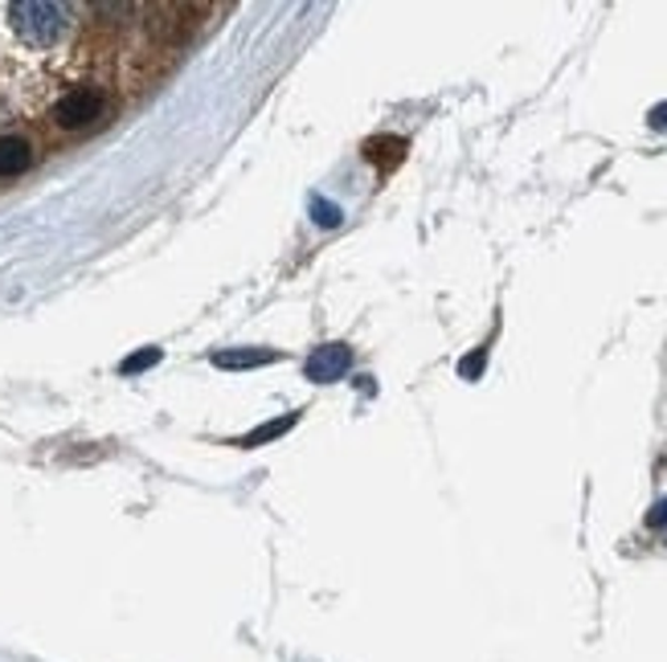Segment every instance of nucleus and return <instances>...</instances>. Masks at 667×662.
<instances>
[{"label":"nucleus","instance_id":"nucleus-1","mask_svg":"<svg viewBox=\"0 0 667 662\" xmlns=\"http://www.w3.org/2000/svg\"><path fill=\"white\" fill-rule=\"evenodd\" d=\"M9 21H13L21 42L46 49L66 33L70 9H66V4H54V0H16V4H9Z\"/></svg>","mask_w":667,"mask_h":662},{"label":"nucleus","instance_id":"nucleus-2","mask_svg":"<svg viewBox=\"0 0 667 662\" xmlns=\"http://www.w3.org/2000/svg\"><path fill=\"white\" fill-rule=\"evenodd\" d=\"M353 364V348L348 344H324L308 356V381H320V385H332L341 381Z\"/></svg>","mask_w":667,"mask_h":662},{"label":"nucleus","instance_id":"nucleus-3","mask_svg":"<svg viewBox=\"0 0 667 662\" xmlns=\"http://www.w3.org/2000/svg\"><path fill=\"white\" fill-rule=\"evenodd\" d=\"M99 115H103V94L87 91V86H82V91H70L62 103L54 107V119L62 127H87V124H94Z\"/></svg>","mask_w":667,"mask_h":662},{"label":"nucleus","instance_id":"nucleus-4","mask_svg":"<svg viewBox=\"0 0 667 662\" xmlns=\"http://www.w3.org/2000/svg\"><path fill=\"white\" fill-rule=\"evenodd\" d=\"M279 352L271 348H238V352H214V364L218 369H263V364H275Z\"/></svg>","mask_w":667,"mask_h":662},{"label":"nucleus","instance_id":"nucleus-5","mask_svg":"<svg viewBox=\"0 0 667 662\" xmlns=\"http://www.w3.org/2000/svg\"><path fill=\"white\" fill-rule=\"evenodd\" d=\"M30 169V143L16 136H0V176H16Z\"/></svg>","mask_w":667,"mask_h":662},{"label":"nucleus","instance_id":"nucleus-6","mask_svg":"<svg viewBox=\"0 0 667 662\" xmlns=\"http://www.w3.org/2000/svg\"><path fill=\"white\" fill-rule=\"evenodd\" d=\"M296 421H299L296 414L287 417V421H271V426H263V430L246 433V438H242V446H263V442H271V438H279L283 430H291V426H296Z\"/></svg>","mask_w":667,"mask_h":662},{"label":"nucleus","instance_id":"nucleus-7","mask_svg":"<svg viewBox=\"0 0 667 662\" xmlns=\"http://www.w3.org/2000/svg\"><path fill=\"white\" fill-rule=\"evenodd\" d=\"M152 364H160V348H143V352L127 356L124 364H119V372L131 376V372H143V369H152Z\"/></svg>","mask_w":667,"mask_h":662},{"label":"nucleus","instance_id":"nucleus-8","mask_svg":"<svg viewBox=\"0 0 667 662\" xmlns=\"http://www.w3.org/2000/svg\"><path fill=\"white\" fill-rule=\"evenodd\" d=\"M311 213H320V225H336V221H341V209H336V205H327L324 197L311 200Z\"/></svg>","mask_w":667,"mask_h":662},{"label":"nucleus","instance_id":"nucleus-9","mask_svg":"<svg viewBox=\"0 0 667 662\" xmlns=\"http://www.w3.org/2000/svg\"><path fill=\"white\" fill-rule=\"evenodd\" d=\"M647 524L652 527H667V499H659L652 508V515H647Z\"/></svg>","mask_w":667,"mask_h":662},{"label":"nucleus","instance_id":"nucleus-10","mask_svg":"<svg viewBox=\"0 0 667 662\" xmlns=\"http://www.w3.org/2000/svg\"><path fill=\"white\" fill-rule=\"evenodd\" d=\"M652 119H655L659 127H667V103H664V107H655V111H652Z\"/></svg>","mask_w":667,"mask_h":662}]
</instances>
